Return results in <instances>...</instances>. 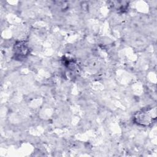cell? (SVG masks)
<instances>
[{
    "label": "cell",
    "instance_id": "6da1fadb",
    "mask_svg": "<svg viewBox=\"0 0 157 157\" xmlns=\"http://www.w3.org/2000/svg\"><path fill=\"white\" fill-rule=\"evenodd\" d=\"M133 121L137 125L147 127L151 126L156 119V107H147L136 112L133 115Z\"/></svg>",
    "mask_w": 157,
    "mask_h": 157
},
{
    "label": "cell",
    "instance_id": "7a4b0ae2",
    "mask_svg": "<svg viewBox=\"0 0 157 157\" xmlns=\"http://www.w3.org/2000/svg\"><path fill=\"white\" fill-rule=\"evenodd\" d=\"M29 53V48L25 42H18L13 47V55L16 59H25Z\"/></svg>",
    "mask_w": 157,
    "mask_h": 157
}]
</instances>
